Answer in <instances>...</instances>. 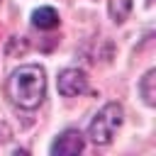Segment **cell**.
<instances>
[{
	"instance_id": "1",
	"label": "cell",
	"mask_w": 156,
	"mask_h": 156,
	"mask_svg": "<svg viewBox=\"0 0 156 156\" xmlns=\"http://www.w3.org/2000/svg\"><path fill=\"white\" fill-rule=\"evenodd\" d=\"M7 98L22 110H37L46 98V71L39 63H24L7 78Z\"/></svg>"
},
{
	"instance_id": "6",
	"label": "cell",
	"mask_w": 156,
	"mask_h": 156,
	"mask_svg": "<svg viewBox=\"0 0 156 156\" xmlns=\"http://www.w3.org/2000/svg\"><path fill=\"white\" fill-rule=\"evenodd\" d=\"M32 24L37 29H54L58 27V12L54 7H37L32 12Z\"/></svg>"
},
{
	"instance_id": "7",
	"label": "cell",
	"mask_w": 156,
	"mask_h": 156,
	"mask_svg": "<svg viewBox=\"0 0 156 156\" xmlns=\"http://www.w3.org/2000/svg\"><path fill=\"white\" fill-rule=\"evenodd\" d=\"M132 5H134V0H107V12H110V20H112L115 24H122V22L129 17Z\"/></svg>"
},
{
	"instance_id": "4",
	"label": "cell",
	"mask_w": 156,
	"mask_h": 156,
	"mask_svg": "<svg viewBox=\"0 0 156 156\" xmlns=\"http://www.w3.org/2000/svg\"><path fill=\"white\" fill-rule=\"evenodd\" d=\"M83 146H85V139H83V134L78 129H63L54 139L49 154L51 156H76V154L83 151Z\"/></svg>"
},
{
	"instance_id": "2",
	"label": "cell",
	"mask_w": 156,
	"mask_h": 156,
	"mask_svg": "<svg viewBox=\"0 0 156 156\" xmlns=\"http://www.w3.org/2000/svg\"><path fill=\"white\" fill-rule=\"evenodd\" d=\"M122 119H124V110L119 102H107L102 105L95 117L90 119L88 124V139L95 144V146H107L115 136V132L122 127Z\"/></svg>"
},
{
	"instance_id": "5",
	"label": "cell",
	"mask_w": 156,
	"mask_h": 156,
	"mask_svg": "<svg viewBox=\"0 0 156 156\" xmlns=\"http://www.w3.org/2000/svg\"><path fill=\"white\" fill-rule=\"evenodd\" d=\"M139 95H141V100L149 107L156 105V68H149L141 76V80H139Z\"/></svg>"
},
{
	"instance_id": "8",
	"label": "cell",
	"mask_w": 156,
	"mask_h": 156,
	"mask_svg": "<svg viewBox=\"0 0 156 156\" xmlns=\"http://www.w3.org/2000/svg\"><path fill=\"white\" fill-rule=\"evenodd\" d=\"M146 2H149V5H151V0H146Z\"/></svg>"
},
{
	"instance_id": "3",
	"label": "cell",
	"mask_w": 156,
	"mask_h": 156,
	"mask_svg": "<svg viewBox=\"0 0 156 156\" xmlns=\"http://www.w3.org/2000/svg\"><path fill=\"white\" fill-rule=\"evenodd\" d=\"M56 88L63 98H76L88 90V73L83 68H63L58 73Z\"/></svg>"
}]
</instances>
